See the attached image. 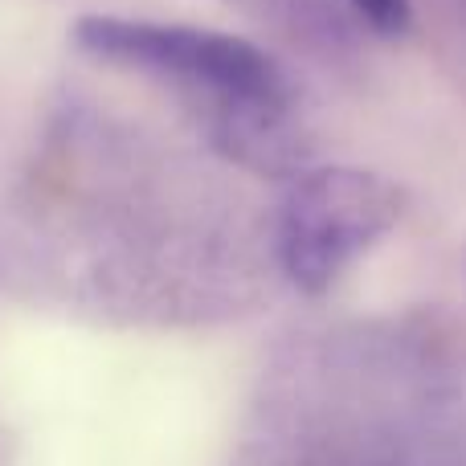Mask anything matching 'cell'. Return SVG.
Masks as SVG:
<instances>
[{
  "instance_id": "6da1fadb",
  "label": "cell",
  "mask_w": 466,
  "mask_h": 466,
  "mask_svg": "<svg viewBox=\"0 0 466 466\" xmlns=\"http://www.w3.org/2000/svg\"><path fill=\"white\" fill-rule=\"evenodd\" d=\"M74 46L98 62L209 90L213 98H221L226 111L282 115L287 106V78L274 66V57L233 33L144 21V16L86 13L74 21Z\"/></svg>"
},
{
  "instance_id": "7a4b0ae2",
  "label": "cell",
  "mask_w": 466,
  "mask_h": 466,
  "mask_svg": "<svg viewBox=\"0 0 466 466\" xmlns=\"http://www.w3.org/2000/svg\"><path fill=\"white\" fill-rule=\"evenodd\" d=\"M401 218L393 180L348 164H328L295 180L279 218V258L287 279L307 295H323L339 274L385 238Z\"/></svg>"
},
{
  "instance_id": "3957f363",
  "label": "cell",
  "mask_w": 466,
  "mask_h": 466,
  "mask_svg": "<svg viewBox=\"0 0 466 466\" xmlns=\"http://www.w3.org/2000/svg\"><path fill=\"white\" fill-rule=\"evenodd\" d=\"M352 8L377 33H385V37H397V33H405V29H410V21H413L410 0H352Z\"/></svg>"
}]
</instances>
